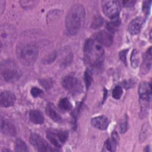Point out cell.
<instances>
[{
	"instance_id": "cell-20",
	"label": "cell",
	"mask_w": 152,
	"mask_h": 152,
	"mask_svg": "<svg viewBox=\"0 0 152 152\" xmlns=\"http://www.w3.org/2000/svg\"><path fill=\"white\" fill-rule=\"evenodd\" d=\"M59 107L63 110H69L72 108V104L68 98L65 97L61 99L58 103Z\"/></svg>"
},
{
	"instance_id": "cell-7",
	"label": "cell",
	"mask_w": 152,
	"mask_h": 152,
	"mask_svg": "<svg viewBox=\"0 0 152 152\" xmlns=\"http://www.w3.org/2000/svg\"><path fill=\"white\" fill-rule=\"evenodd\" d=\"M1 75L6 81L12 82L17 80L21 75V72L20 69L11 65L2 69Z\"/></svg>"
},
{
	"instance_id": "cell-23",
	"label": "cell",
	"mask_w": 152,
	"mask_h": 152,
	"mask_svg": "<svg viewBox=\"0 0 152 152\" xmlns=\"http://www.w3.org/2000/svg\"><path fill=\"white\" fill-rule=\"evenodd\" d=\"M103 23V20L102 17L100 15H96L94 17V18L93 19L91 27L93 29H97L102 27Z\"/></svg>"
},
{
	"instance_id": "cell-26",
	"label": "cell",
	"mask_w": 152,
	"mask_h": 152,
	"mask_svg": "<svg viewBox=\"0 0 152 152\" xmlns=\"http://www.w3.org/2000/svg\"><path fill=\"white\" fill-rule=\"evenodd\" d=\"M57 135L61 143H64L68 139V132L66 131H57Z\"/></svg>"
},
{
	"instance_id": "cell-16",
	"label": "cell",
	"mask_w": 152,
	"mask_h": 152,
	"mask_svg": "<svg viewBox=\"0 0 152 152\" xmlns=\"http://www.w3.org/2000/svg\"><path fill=\"white\" fill-rule=\"evenodd\" d=\"M29 118L35 124H42L44 122V116L39 110H31L29 113Z\"/></svg>"
},
{
	"instance_id": "cell-24",
	"label": "cell",
	"mask_w": 152,
	"mask_h": 152,
	"mask_svg": "<svg viewBox=\"0 0 152 152\" xmlns=\"http://www.w3.org/2000/svg\"><path fill=\"white\" fill-rule=\"evenodd\" d=\"M15 151H28L27 145L21 140H17L15 142Z\"/></svg>"
},
{
	"instance_id": "cell-11",
	"label": "cell",
	"mask_w": 152,
	"mask_h": 152,
	"mask_svg": "<svg viewBox=\"0 0 152 152\" xmlns=\"http://www.w3.org/2000/svg\"><path fill=\"white\" fill-rule=\"evenodd\" d=\"M95 40L100 45L105 46H110L113 43V37L105 31H100L95 35Z\"/></svg>"
},
{
	"instance_id": "cell-19",
	"label": "cell",
	"mask_w": 152,
	"mask_h": 152,
	"mask_svg": "<svg viewBox=\"0 0 152 152\" xmlns=\"http://www.w3.org/2000/svg\"><path fill=\"white\" fill-rule=\"evenodd\" d=\"M121 24V20L118 17L112 19V21L106 24L107 29L111 33H115Z\"/></svg>"
},
{
	"instance_id": "cell-4",
	"label": "cell",
	"mask_w": 152,
	"mask_h": 152,
	"mask_svg": "<svg viewBox=\"0 0 152 152\" xmlns=\"http://www.w3.org/2000/svg\"><path fill=\"white\" fill-rule=\"evenodd\" d=\"M64 87L73 94H76L82 91L83 86L80 80L72 75L66 76L63 81Z\"/></svg>"
},
{
	"instance_id": "cell-22",
	"label": "cell",
	"mask_w": 152,
	"mask_h": 152,
	"mask_svg": "<svg viewBox=\"0 0 152 152\" xmlns=\"http://www.w3.org/2000/svg\"><path fill=\"white\" fill-rule=\"evenodd\" d=\"M117 144L113 142L112 140L107 139L104 144L103 146V149L102 151H113L115 150V148L116 147Z\"/></svg>"
},
{
	"instance_id": "cell-5",
	"label": "cell",
	"mask_w": 152,
	"mask_h": 152,
	"mask_svg": "<svg viewBox=\"0 0 152 152\" xmlns=\"http://www.w3.org/2000/svg\"><path fill=\"white\" fill-rule=\"evenodd\" d=\"M30 141L31 145L39 151H55L49 144L39 135L32 133L30 136Z\"/></svg>"
},
{
	"instance_id": "cell-13",
	"label": "cell",
	"mask_w": 152,
	"mask_h": 152,
	"mask_svg": "<svg viewBox=\"0 0 152 152\" xmlns=\"http://www.w3.org/2000/svg\"><path fill=\"white\" fill-rule=\"evenodd\" d=\"M91 125L96 128L100 130L106 129L109 125V120L105 116H98L92 118Z\"/></svg>"
},
{
	"instance_id": "cell-21",
	"label": "cell",
	"mask_w": 152,
	"mask_h": 152,
	"mask_svg": "<svg viewBox=\"0 0 152 152\" xmlns=\"http://www.w3.org/2000/svg\"><path fill=\"white\" fill-rule=\"evenodd\" d=\"M131 65L133 68H137L140 63V54L139 52L135 49L132 51L131 56Z\"/></svg>"
},
{
	"instance_id": "cell-3",
	"label": "cell",
	"mask_w": 152,
	"mask_h": 152,
	"mask_svg": "<svg viewBox=\"0 0 152 152\" xmlns=\"http://www.w3.org/2000/svg\"><path fill=\"white\" fill-rule=\"evenodd\" d=\"M37 47L32 43L27 44L21 47L17 52L20 62L26 66H31L35 62L38 56Z\"/></svg>"
},
{
	"instance_id": "cell-8",
	"label": "cell",
	"mask_w": 152,
	"mask_h": 152,
	"mask_svg": "<svg viewBox=\"0 0 152 152\" xmlns=\"http://www.w3.org/2000/svg\"><path fill=\"white\" fill-rule=\"evenodd\" d=\"M15 30L13 27L8 25H3L1 27V44L3 43H10L15 39Z\"/></svg>"
},
{
	"instance_id": "cell-9",
	"label": "cell",
	"mask_w": 152,
	"mask_h": 152,
	"mask_svg": "<svg viewBox=\"0 0 152 152\" xmlns=\"http://www.w3.org/2000/svg\"><path fill=\"white\" fill-rule=\"evenodd\" d=\"M15 94L10 91H4L0 95V104L2 107H7L12 106L15 102Z\"/></svg>"
},
{
	"instance_id": "cell-31",
	"label": "cell",
	"mask_w": 152,
	"mask_h": 152,
	"mask_svg": "<svg viewBox=\"0 0 152 152\" xmlns=\"http://www.w3.org/2000/svg\"><path fill=\"white\" fill-rule=\"evenodd\" d=\"M128 51V49L123 50L121 51L119 54L121 60H122V61L123 62H124L125 64H126V54H127Z\"/></svg>"
},
{
	"instance_id": "cell-14",
	"label": "cell",
	"mask_w": 152,
	"mask_h": 152,
	"mask_svg": "<svg viewBox=\"0 0 152 152\" xmlns=\"http://www.w3.org/2000/svg\"><path fill=\"white\" fill-rule=\"evenodd\" d=\"M144 19L142 17H138L133 19L128 25V30L132 34H138L143 24Z\"/></svg>"
},
{
	"instance_id": "cell-2",
	"label": "cell",
	"mask_w": 152,
	"mask_h": 152,
	"mask_svg": "<svg viewBox=\"0 0 152 152\" xmlns=\"http://www.w3.org/2000/svg\"><path fill=\"white\" fill-rule=\"evenodd\" d=\"M85 10L81 4L74 5L68 11L65 18V26L71 35L77 34L83 25L85 18Z\"/></svg>"
},
{
	"instance_id": "cell-17",
	"label": "cell",
	"mask_w": 152,
	"mask_h": 152,
	"mask_svg": "<svg viewBox=\"0 0 152 152\" xmlns=\"http://www.w3.org/2000/svg\"><path fill=\"white\" fill-rule=\"evenodd\" d=\"M46 112L47 115L55 122L60 123L62 122V118L60 115L56 112L53 106L50 104L47 105L46 107Z\"/></svg>"
},
{
	"instance_id": "cell-33",
	"label": "cell",
	"mask_w": 152,
	"mask_h": 152,
	"mask_svg": "<svg viewBox=\"0 0 152 152\" xmlns=\"http://www.w3.org/2000/svg\"><path fill=\"white\" fill-rule=\"evenodd\" d=\"M135 1H123V5L126 7H130L134 6L135 4Z\"/></svg>"
},
{
	"instance_id": "cell-25",
	"label": "cell",
	"mask_w": 152,
	"mask_h": 152,
	"mask_svg": "<svg viewBox=\"0 0 152 152\" xmlns=\"http://www.w3.org/2000/svg\"><path fill=\"white\" fill-rule=\"evenodd\" d=\"M92 80H93L92 73L90 70L87 69L85 71V72H84V81H85V84L87 88H88L90 86Z\"/></svg>"
},
{
	"instance_id": "cell-12",
	"label": "cell",
	"mask_w": 152,
	"mask_h": 152,
	"mask_svg": "<svg viewBox=\"0 0 152 152\" xmlns=\"http://www.w3.org/2000/svg\"><path fill=\"white\" fill-rule=\"evenodd\" d=\"M1 130L6 135L14 136L16 134V128L14 124L8 119H1Z\"/></svg>"
},
{
	"instance_id": "cell-10",
	"label": "cell",
	"mask_w": 152,
	"mask_h": 152,
	"mask_svg": "<svg viewBox=\"0 0 152 152\" xmlns=\"http://www.w3.org/2000/svg\"><path fill=\"white\" fill-rule=\"evenodd\" d=\"M138 94L141 100L150 101L151 96V87L150 83L142 82L139 86Z\"/></svg>"
},
{
	"instance_id": "cell-29",
	"label": "cell",
	"mask_w": 152,
	"mask_h": 152,
	"mask_svg": "<svg viewBox=\"0 0 152 152\" xmlns=\"http://www.w3.org/2000/svg\"><path fill=\"white\" fill-rule=\"evenodd\" d=\"M40 83L42 86H43L46 89H49L52 86V81L49 79H43L42 80L40 81Z\"/></svg>"
},
{
	"instance_id": "cell-35",
	"label": "cell",
	"mask_w": 152,
	"mask_h": 152,
	"mask_svg": "<svg viewBox=\"0 0 152 152\" xmlns=\"http://www.w3.org/2000/svg\"><path fill=\"white\" fill-rule=\"evenodd\" d=\"M5 1H0V4H1L0 8H1V13L2 12V11H3V10H4V8L3 7V6H4V5H5Z\"/></svg>"
},
{
	"instance_id": "cell-27",
	"label": "cell",
	"mask_w": 152,
	"mask_h": 152,
	"mask_svg": "<svg viewBox=\"0 0 152 152\" xmlns=\"http://www.w3.org/2000/svg\"><path fill=\"white\" fill-rule=\"evenodd\" d=\"M150 130V126L148 124H145L143 125L141 129V132L140 133V139L142 140V141H144L145 138H147L148 132V131Z\"/></svg>"
},
{
	"instance_id": "cell-32",
	"label": "cell",
	"mask_w": 152,
	"mask_h": 152,
	"mask_svg": "<svg viewBox=\"0 0 152 152\" xmlns=\"http://www.w3.org/2000/svg\"><path fill=\"white\" fill-rule=\"evenodd\" d=\"M151 2V1H144V2L143 5H142V11H143L144 12L147 13L148 11L150 10Z\"/></svg>"
},
{
	"instance_id": "cell-15",
	"label": "cell",
	"mask_w": 152,
	"mask_h": 152,
	"mask_svg": "<svg viewBox=\"0 0 152 152\" xmlns=\"http://www.w3.org/2000/svg\"><path fill=\"white\" fill-rule=\"evenodd\" d=\"M151 66V48L150 47L145 53L143 62L141 65V71L142 73L143 74L147 73L150 71Z\"/></svg>"
},
{
	"instance_id": "cell-6",
	"label": "cell",
	"mask_w": 152,
	"mask_h": 152,
	"mask_svg": "<svg viewBox=\"0 0 152 152\" xmlns=\"http://www.w3.org/2000/svg\"><path fill=\"white\" fill-rule=\"evenodd\" d=\"M120 9V4L117 1H107L103 5L104 14L111 19L118 17Z\"/></svg>"
},
{
	"instance_id": "cell-28",
	"label": "cell",
	"mask_w": 152,
	"mask_h": 152,
	"mask_svg": "<svg viewBox=\"0 0 152 152\" xmlns=\"http://www.w3.org/2000/svg\"><path fill=\"white\" fill-rule=\"evenodd\" d=\"M122 88L120 86H116L113 90L112 96L115 99H119L122 95Z\"/></svg>"
},
{
	"instance_id": "cell-1",
	"label": "cell",
	"mask_w": 152,
	"mask_h": 152,
	"mask_svg": "<svg viewBox=\"0 0 152 152\" xmlns=\"http://www.w3.org/2000/svg\"><path fill=\"white\" fill-rule=\"evenodd\" d=\"M84 55L86 62L92 66H100L104 60V51L96 40L87 39L84 45Z\"/></svg>"
},
{
	"instance_id": "cell-34",
	"label": "cell",
	"mask_w": 152,
	"mask_h": 152,
	"mask_svg": "<svg viewBox=\"0 0 152 152\" xmlns=\"http://www.w3.org/2000/svg\"><path fill=\"white\" fill-rule=\"evenodd\" d=\"M120 128H121V132L124 133L126 131V129H127V122L121 124Z\"/></svg>"
},
{
	"instance_id": "cell-18",
	"label": "cell",
	"mask_w": 152,
	"mask_h": 152,
	"mask_svg": "<svg viewBox=\"0 0 152 152\" xmlns=\"http://www.w3.org/2000/svg\"><path fill=\"white\" fill-rule=\"evenodd\" d=\"M46 137L49 140V141L56 147H61V142L58 138L57 135V131L49 129L47 131Z\"/></svg>"
},
{
	"instance_id": "cell-30",
	"label": "cell",
	"mask_w": 152,
	"mask_h": 152,
	"mask_svg": "<svg viewBox=\"0 0 152 152\" xmlns=\"http://www.w3.org/2000/svg\"><path fill=\"white\" fill-rule=\"evenodd\" d=\"M30 93H31V94L34 97H38L39 96H40L41 94H43V91L37 88V87H33L31 89V91H30Z\"/></svg>"
}]
</instances>
